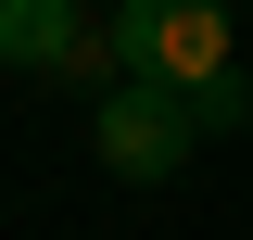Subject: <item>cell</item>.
<instances>
[{
	"mask_svg": "<svg viewBox=\"0 0 253 240\" xmlns=\"http://www.w3.org/2000/svg\"><path fill=\"white\" fill-rule=\"evenodd\" d=\"M114 63L126 76H165V89H215V76H241L228 63V0H114Z\"/></svg>",
	"mask_w": 253,
	"mask_h": 240,
	"instance_id": "cell-1",
	"label": "cell"
},
{
	"mask_svg": "<svg viewBox=\"0 0 253 240\" xmlns=\"http://www.w3.org/2000/svg\"><path fill=\"white\" fill-rule=\"evenodd\" d=\"M89 139H101V164H114V177L165 190V177L190 164V139H203V114H190V89H165V76H114Z\"/></svg>",
	"mask_w": 253,
	"mask_h": 240,
	"instance_id": "cell-2",
	"label": "cell"
},
{
	"mask_svg": "<svg viewBox=\"0 0 253 240\" xmlns=\"http://www.w3.org/2000/svg\"><path fill=\"white\" fill-rule=\"evenodd\" d=\"M0 63H26V76H89V89L126 76L114 38H101L76 0H0Z\"/></svg>",
	"mask_w": 253,
	"mask_h": 240,
	"instance_id": "cell-3",
	"label": "cell"
},
{
	"mask_svg": "<svg viewBox=\"0 0 253 240\" xmlns=\"http://www.w3.org/2000/svg\"><path fill=\"white\" fill-rule=\"evenodd\" d=\"M190 114H203V139H228V126L253 114V76H215V89H190Z\"/></svg>",
	"mask_w": 253,
	"mask_h": 240,
	"instance_id": "cell-4",
	"label": "cell"
}]
</instances>
